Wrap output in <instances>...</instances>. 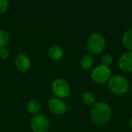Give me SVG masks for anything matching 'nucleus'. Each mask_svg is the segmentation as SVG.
I'll list each match as a JSON object with an SVG mask.
<instances>
[{
    "label": "nucleus",
    "instance_id": "15",
    "mask_svg": "<svg viewBox=\"0 0 132 132\" xmlns=\"http://www.w3.org/2000/svg\"><path fill=\"white\" fill-rule=\"evenodd\" d=\"M10 41V34L5 29L0 30V48H4Z\"/></svg>",
    "mask_w": 132,
    "mask_h": 132
},
{
    "label": "nucleus",
    "instance_id": "7",
    "mask_svg": "<svg viewBox=\"0 0 132 132\" xmlns=\"http://www.w3.org/2000/svg\"><path fill=\"white\" fill-rule=\"evenodd\" d=\"M118 68L127 73H132V52L126 51L122 53L118 60Z\"/></svg>",
    "mask_w": 132,
    "mask_h": 132
},
{
    "label": "nucleus",
    "instance_id": "13",
    "mask_svg": "<svg viewBox=\"0 0 132 132\" xmlns=\"http://www.w3.org/2000/svg\"><path fill=\"white\" fill-rule=\"evenodd\" d=\"M81 101L87 106H93L96 103V96L90 91H86L82 94Z\"/></svg>",
    "mask_w": 132,
    "mask_h": 132
},
{
    "label": "nucleus",
    "instance_id": "1",
    "mask_svg": "<svg viewBox=\"0 0 132 132\" xmlns=\"http://www.w3.org/2000/svg\"><path fill=\"white\" fill-rule=\"evenodd\" d=\"M112 110L111 106L104 101L96 102L90 111V119L97 126L106 125L111 119Z\"/></svg>",
    "mask_w": 132,
    "mask_h": 132
},
{
    "label": "nucleus",
    "instance_id": "6",
    "mask_svg": "<svg viewBox=\"0 0 132 132\" xmlns=\"http://www.w3.org/2000/svg\"><path fill=\"white\" fill-rule=\"evenodd\" d=\"M52 90L58 98H66L70 94V84L61 78L54 80L52 84Z\"/></svg>",
    "mask_w": 132,
    "mask_h": 132
},
{
    "label": "nucleus",
    "instance_id": "9",
    "mask_svg": "<svg viewBox=\"0 0 132 132\" xmlns=\"http://www.w3.org/2000/svg\"><path fill=\"white\" fill-rule=\"evenodd\" d=\"M15 64L16 68L22 71V72H26L30 68L31 62L30 59L25 54H19L15 60Z\"/></svg>",
    "mask_w": 132,
    "mask_h": 132
},
{
    "label": "nucleus",
    "instance_id": "8",
    "mask_svg": "<svg viewBox=\"0 0 132 132\" xmlns=\"http://www.w3.org/2000/svg\"><path fill=\"white\" fill-rule=\"evenodd\" d=\"M48 107L50 110L55 114L61 115L63 114L67 109V104L60 98H52L48 103Z\"/></svg>",
    "mask_w": 132,
    "mask_h": 132
},
{
    "label": "nucleus",
    "instance_id": "5",
    "mask_svg": "<svg viewBox=\"0 0 132 132\" xmlns=\"http://www.w3.org/2000/svg\"><path fill=\"white\" fill-rule=\"evenodd\" d=\"M30 127L34 132H47L50 128V121L45 115L36 114L31 118Z\"/></svg>",
    "mask_w": 132,
    "mask_h": 132
},
{
    "label": "nucleus",
    "instance_id": "12",
    "mask_svg": "<svg viewBox=\"0 0 132 132\" xmlns=\"http://www.w3.org/2000/svg\"><path fill=\"white\" fill-rule=\"evenodd\" d=\"M122 43L128 51L132 52V28L125 32L122 36Z\"/></svg>",
    "mask_w": 132,
    "mask_h": 132
},
{
    "label": "nucleus",
    "instance_id": "17",
    "mask_svg": "<svg viewBox=\"0 0 132 132\" xmlns=\"http://www.w3.org/2000/svg\"><path fill=\"white\" fill-rule=\"evenodd\" d=\"M9 6V2L8 0H0V14L5 13Z\"/></svg>",
    "mask_w": 132,
    "mask_h": 132
},
{
    "label": "nucleus",
    "instance_id": "14",
    "mask_svg": "<svg viewBox=\"0 0 132 132\" xmlns=\"http://www.w3.org/2000/svg\"><path fill=\"white\" fill-rule=\"evenodd\" d=\"M26 108H27L29 113L35 115V114H38V112L39 111V110L41 108V105L38 101H36L35 99H32L28 101Z\"/></svg>",
    "mask_w": 132,
    "mask_h": 132
},
{
    "label": "nucleus",
    "instance_id": "3",
    "mask_svg": "<svg viewBox=\"0 0 132 132\" xmlns=\"http://www.w3.org/2000/svg\"><path fill=\"white\" fill-rule=\"evenodd\" d=\"M106 47V39L100 32H94L87 40V49L90 54L97 55L101 53Z\"/></svg>",
    "mask_w": 132,
    "mask_h": 132
},
{
    "label": "nucleus",
    "instance_id": "10",
    "mask_svg": "<svg viewBox=\"0 0 132 132\" xmlns=\"http://www.w3.org/2000/svg\"><path fill=\"white\" fill-rule=\"evenodd\" d=\"M48 56L53 60H59L63 56V50L57 45H53L48 49Z\"/></svg>",
    "mask_w": 132,
    "mask_h": 132
},
{
    "label": "nucleus",
    "instance_id": "11",
    "mask_svg": "<svg viewBox=\"0 0 132 132\" xmlns=\"http://www.w3.org/2000/svg\"><path fill=\"white\" fill-rule=\"evenodd\" d=\"M94 56H93V55H91L90 53L84 54L80 60V65L81 68L85 70H88L91 69L94 66Z\"/></svg>",
    "mask_w": 132,
    "mask_h": 132
},
{
    "label": "nucleus",
    "instance_id": "18",
    "mask_svg": "<svg viewBox=\"0 0 132 132\" xmlns=\"http://www.w3.org/2000/svg\"><path fill=\"white\" fill-rule=\"evenodd\" d=\"M10 56V53L6 48H0V58L2 60L8 59Z\"/></svg>",
    "mask_w": 132,
    "mask_h": 132
},
{
    "label": "nucleus",
    "instance_id": "2",
    "mask_svg": "<svg viewBox=\"0 0 132 132\" xmlns=\"http://www.w3.org/2000/svg\"><path fill=\"white\" fill-rule=\"evenodd\" d=\"M110 91L115 95H124L129 89V83L128 79L121 74L112 75L108 82Z\"/></svg>",
    "mask_w": 132,
    "mask_h": 132
},
{
    "label": "nucleus",
    "instance_id": "4",
    "mask_svg": "<svg viewBox=\"0 0 132 132\" xmlns=\"http://www.w3.org/2000/svg\"><path fill=\"white\" fill-rule=\"evenodd\" d=\"M112 76L111 70L109 67H106L102 64H99L96 66L90 74V77L92 80L97 84H103L108 83Z\"/></svg>",
    "mask_w": 132,
    "mask_h": 132
},
{
    "label": "nucleus",
    "instance_id": "16",
    "mask_svg": "<svg viewBox=\"0 0 132 132\" xmlns=\"http://www.w3.org/2000/svg\"><path fill=\"white\" fill-rule=\"evenodd\" d=\"M113 61H114L113 56L110 53H105L102 56V57L101 59V64L110 67V66L113 63Z\"/></svg>",
    "mask_w": 132,
    "mask_h": 132
},
{
    "label": "nucleus",
    "instance_id": "19",
    "mask_svg": "<svg viewBox=\"0 0 132 132\" xmlns=\"http://www.w3.org/2000/svg\"><path fill=\"white\" fill-rule=\"evenodd\" d=\"M130 126H131V128H132V117L131 118V119H130Z\"/></svg>",
    "mask_w": 132,
    "mask_h": 132
}]
</instances>
